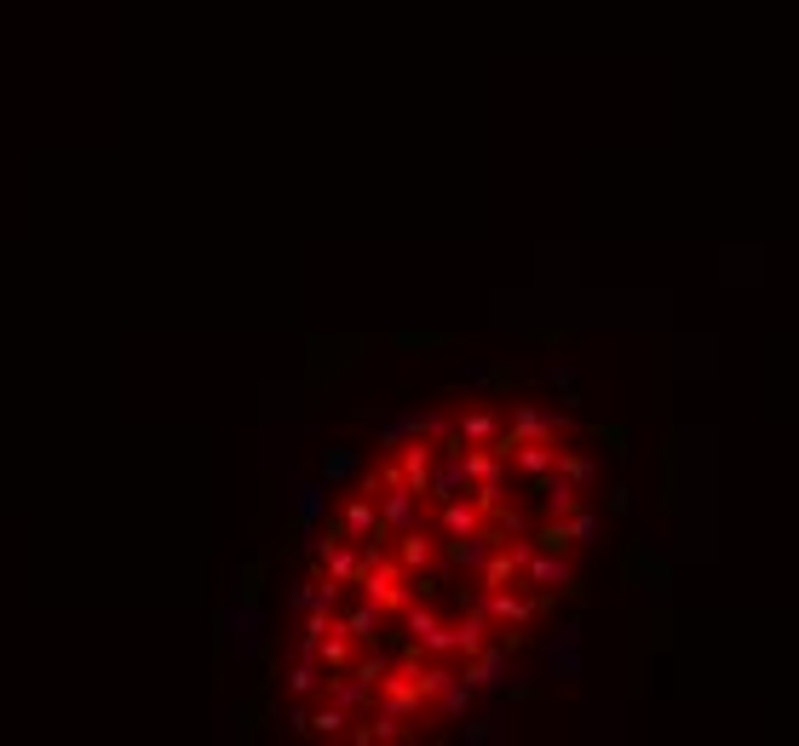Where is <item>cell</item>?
<instances>
[{"label":"cell","mask_w":799,"mask_h":746,"mask_svg":"<svg viewBox=\"0 0 799 746\" xmlns=\"http://www.w3.org/2000/svg\"><path fill=\"white\" fill-rule=\"evenodd\" d=\"M558 471L576 482V488H592V482H598V459L581 454V448H564V454H558Z\"/></svg>","instance_id":"2"},{"label":"cell","mask_w":799,"mask_h":746,"mask_svg":"<svg viewBox=\"0 0 799 746\" xmlns=\"http://www.w3.org/2000/svg\"><path fill=\"white\" fill-rule=\"evenodd\" d=\"M569 523H576V539H581V546H592V534H598V517H592V511L581 505V511H576V517H569Z\"/></svg>","instance_id":"3"},{"label":"cell","mask_w":799,"mask_h":746,"mask_svg":"<svg viewBox=\"0 0 799 746\" xmlns=\"http://www.w3.org/2000/svg\"><path fill=\"white\" fill-rule=\"evenodd\" d=\"M523 580H530L535 591H553V598L558 591H581V575L569 569V557L564 552H541V546L530 557V569H523Z\"/></svg>","instance_id":"1"}]
</instances>
